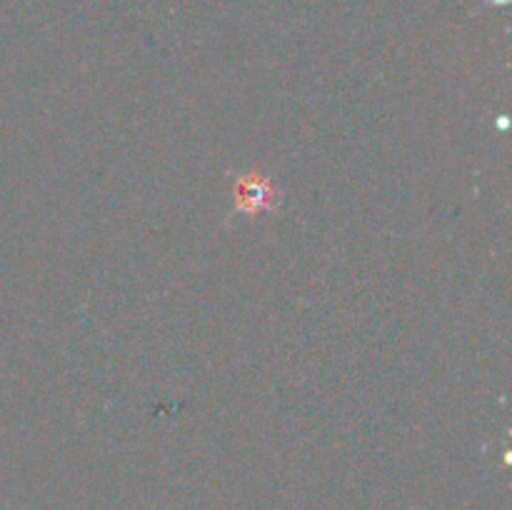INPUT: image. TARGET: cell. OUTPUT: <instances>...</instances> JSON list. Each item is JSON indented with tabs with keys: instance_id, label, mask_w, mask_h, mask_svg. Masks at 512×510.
<instances>
[{
	"instance_id": "cell-1",
	"label": "cell",
	"mask_w": 512,
	"mask_h": 510,
	"mask_svg": "<svg viewBox=\"0 0 512 510\" xmlns=\"http://www.w3.org/2000/svg\"><path fill=\"white\" fill-rule=\"evenodd\" d=\"M278 188L270 178L258 173H248L243 178H238V185H235V213L243 215H258L263 210H270L278 200Z\"/></svg>"
}]
</instances>
